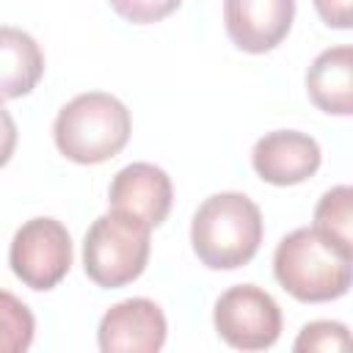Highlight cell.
I'll return each instance as SVG.
<instances>
[{
  "instance_id": "6da1fadb",
  "label": "cell",
  "mask_w": 353,
  "mask_h": 353,
  "mask_svg": "<svg viewBox=\"0 0 353 353\" xmlns=\"http://www.w3.org/2000/svg\"><path fill=\"white\" fill-rule=\"evenodd\" d=\"M265 223L259 207L237 190L212 193L190 221V245L210 270H234L248 265L262 245Z\"/></svg>"
},
{
  "instance_id": "7a4b0ae2",
  "label": "cell",
  "mask_w": 353,
  "mask_h": 353,
  "mask_svg": "<svg viewBox=\"0 0 353 353\" xmlns=\"http://www.w3.org/2000/svg\"><path fill=\"white\" fill-rule=\"evenodd\" d=\"M273 276L301 303L336 301L350 290L353 254L336 248L314 226H301L276 245Z\"/></svg>"
},
{
  "instance_id": "3957f363",
  "label": "cell",
  "mask_w": 353,
  "mask_h": 353,
  "mask_svg": "<svg viewBox=\"0 0 353 353\" xmlns=\"http://www.w3.org/2000/svg\"><path fill=\"white\" fill-rule=\"evenodd\" d=\"M132 132V116L121 99L105 91H85L69 99L52 124L58 152L80 165L116 157Z\"/></svg>"
},
{
  "instance_id": "277c9868",
  "label": "cell",
  "mask_w": 353,
  "mask_h": 353,
  "mask_svg": "<svg viewBox=\"0 0 353 353\" xmlns=\"http://www.w3.org/2000/svg\"><path fill=\"white\" fill-rule=\"evenodd\" d=\"M149 232L152 229L146 223L124 212L110 210L99 215L83 237L85 276L102 290H116L135 281L149 262Z\"/></svg>"
},
{
  "instance_id": "5b68a950",
  "label": "cell",
  "mask_w": 353,
  "mask_h": 353,
  "mask_svg": "<svg viewBox=\"0 0 353 353\" xmlns=\"http://www.w3.org/2000/svg\"><path fill=\"white\" fill-rule=\"evenodd\" d=\"M8 265L14 276L36 292L58 287L72 268V237L66 226L47 215L25 221L14 232Z\"/></svg>"
},
{
  "instance_id": "8992f818",
  "label": "cell",
  "mask_w": 353,
  "mask_h": 353,
  "mask_svg": "<svg viewBox=\"0 0 353 353\" xmlns=\"http://www.w3.org/2000/svg\"><path fill=\"white\" fill-rule=\"evenodd\" d=\"M218 336L237 350H265L281 336V309L256 284H237L221 292L212 309Z\"/></svg>"
},
{
  "instance_id": "52a82bcc",
  "label": "cell",
  "mask_w": 353,
  "mask_h": 353,
  "mask_svg": "<svg viewBox=\"0 0 353 353\" xmlns=\"http://www.w3.org/2000/svg\"><path fill=\"white\" fill-rule=\"evenodd\" d=\"M165 314L149 298H127L113 303L97 328L102 353H157L165 345Z\"/></svg>"
},
{
  "instance_id": "ba28073f",
  "label": "cell",
  "mask_w": 353,
  "mask_h": 353,
  "mask_svg": "<svg viewBox=\"0 0 353 353\" xmlns=\"http://www.w3.org/2000/svg\"><path fill=\"white\" fill-rule=\"evenodd\" d=\"M174 201L171 176L154 163H130L110 179L108 204L116 212H124L149 229L160 226Z\"/></svg>"
},
{
  "instance_id": "9c48e42d",
  "label": "cell",
  "mask_w": 353,
  "mask_h": 353,
  "mask_svg": "<svg viewBox=\"0 0 353 353\" xmlns=\"http://www.w3.org/2000/svg\"><path fill=\"white\" fill-rule=\"evenodd\" d=\"M295 19V0H223V25L232 44L262 55L276 50Z\"/></svg>"
},
{
  "instance_id": "30bf717a",
  "label": "cell",
  "mask_w": 353,
  "mask_h": 353,
  "mask_svg": "<svg viewBox=\"0 0 353 353\" xmlns=\"http://www.w3.org/2000/svg\"><path fill=\"white\" fill-rule=\"evenodd\" d=\"M323 163L320 143L298 130H276L262 135L251 149V165L254 171L279 188L301 185L309 176L317 174Z\"/></svg>"
},
{
  "instance_id": "8fae6325",
  "label": "cell",
  "mask_w": 353,
  "mask_h": 353,
  "mask_svg": "<svg viewBox=\"0 0 353 353\" xmlns=\"http://www.w3.org/2000/svg\"><path fill=\"white\" fill-rule=\"evenodd\" d=\"M306 94L328 116L353 113V50L347 44L323 50L306 69Z\"/></svg>"
},
{
  "instance_id": "7c38bea8",
  "label": "cell",
  "mask_w": 353,
  "mask_h": 353,
  "mask_svg": "<svg viewBox=\"0 0 353 353\" xmlns=\"http://www.w3.org/2000/svg\"><path fill=\"white\" fill-rule=\"evenodd\" d=\"M44 74V52L22 28L0 25V102L30 94Z\"/></svg>"
},
{
  "instance_id": "4fadbf2b",
  "label": "cell",
  "mask_w": 353,
  "mask_h": 353,
  "mask_svg": "<svg viewBox=\"0 0 353 353\" xmlns=\"http://www.w3.org/2000/svg\"><path fill=\"white\" fill-rule=\"evenodd\" d=\"M350 223H353V190L350 185H336L323 193V199L314 207V229L331 240L336 248L353 254V237H350Z\"/></svg>"
},
{
  "instance_id": "5bb4252c",
  "label": "cell",
  "mask_w": 353,
  "mask_h": 353,
  "mask_svg": "<svg viewBox=\"0 0 353 353\" xmlns=\"http://www.w3.org/2000/svg\"><path fill=\"white\" fill-rule=\"evenodd\" d=\"M36 317L8 290H0V353H22L33 345Z\"/></svg>"
},
{
  "instance_id": "9a60e30c",
  "label": "cell",
  "mask_w": 353,
  "mask_h": 353,
  "mask_svg": "<svg viewBox=\"0 0 353 353\" xmlns=\"http://www.w3.org/2000/svg\"><path fill=\"white\" fill-rule=\"evenodd\" d=\"M350 347V334L347 325L339 320H314L306 323L292 345V350H317V353H334V350H347Z\"/></svg>"
},
{
  "instance_id": "2e32d148",
  "label": "cell",
  "mask_w": 353,
  "mask_h": 353,
  "mask_svg": "<svg viewBox=\"0 0 353 353\" xmlns=\"http://www.w3.org/2000/svg\"><path fill=\"white\" fill-rule=\"evenodd\" d=\"M108 3L121 19L132 22V25L160 22L182 6V0H108Z\"/></svg>"
},
{
  "instance_id": "e0dca14e",
  "label": "cell",
  "mask_w": 353,
  "mask_h": 353,
  "mask_svg": "<svg viewBox=\"0 0 353 353\" xmlns=\"http://www.w3.org/2000/svg\"><path fill=\"white\" fill-rule=\"evenodd\" d=\"M314 8L328 28L347 30L353 25V0H314Z\"/></svg>"
},
{
  "instance_id": "ac0fdd59",
  "label": "cell",
  "mask_w": 353,
  "mask_h": 353,
  "mask_svg": "<svg viewBox=\"0 0 353 353\" xmlns=\"http://www.w3.org/2000/svg\"><path fill=\"white\" fill-rule=\"evenodd\" d=\"M17 138H19V132H17V121H14V116L3 108V102H0V168L11 160V154H14V149H17Z\"/></svg>"
}]
</instances>
